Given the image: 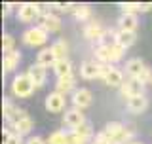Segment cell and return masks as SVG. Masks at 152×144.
<instances>
[{"instance_id": "6da1fadb", "label": "cell", "mask_w": 152, "mask_h": 144, "mask_svg": "<svg viewBox=\"0 0 152 144\" xmlns=\"http://www.w3.org/2000/svg\"><path fill=\"white\" fill-rule=\"evenodd\" d=\"M103 133L112 140V144H129V142H133L131 140V138H133V131L127 129V127H124L122 123H118V121L107 123V127L103 129Z\"/></svg>"}, {"instance_id": "7a4b0ae2", "label": "cell", "mask_w": 152, "mask_h": 144, "mask_svg": "<svg viewBox=\"0 0 152 144\" xmlns=\"http://www.w3.org/2000/svg\"><path fill=\"white\" fill-rule=\"evenodd\" d=\"M34 89H36V84L31 80V76H28L27 72L25 74H17L12 81V93L19 99L31 97V95L34 93Z\"/></svg>"}, {"instance_id": "3957f363", "label": "cell", "mask_w": 152, "mask_h": 144, "mask_svg": "<svg viewBox=\"0 0 152 144\" xmlns=\"http://www.w3.org/2000/svg\"><path fill=\"white\" fill-rule=\"evenodd\" d=\"M48 34L42 27H31L23 32V44L31 46V47H38V46H44L48 44Z\"/></svg>"}, {"instance_id": "277c9868", "label": "cell", "mask_w": 152, "mask_h": 144, "mask_svg": "<svg viewBox=\"0 0 152 144\" xmlns=\"http://www.w3.org/2000/svg\"><path fill=\"white\" fill-rule=\"evenodd\" d=\"M107 34H108V31L103 27V23L95 21V19L89 21L88 25L84 27V36L88 38V40H91V42H99V44H101L104 38H107Z\"/></svg>"}, {"instance_id": "5b68a950", "label": "cell", "mask_w": 152, "mask_h": 144, "mask_svg": "<svg viewBox=\"0 0 152 144\" xmlns=\"http://www.w3.org/2000/svg\"><path fill=\"white\" fill-rule=\"evenodd\" d=\"M103 80L107 85H110V87H122L126 78H124V72L120 68H116V66L112 65H104V70H103Z\"/></svg>"}, {"instance_id": "8992f818", "label": "cell", "mask_w": 152, "mask_h": 144, "mask_svg": "<svg viewBox=\"0 0 152 144\" xmlns=\"http://www.w3.org/2000/svg\"><path fill=\"white\" fill-rule=\"evenodd\" d=\"M103 70L104 65L97 63V61H84L80 65V76L84 80H95V78H103Z\"/></svg>"}, {"instance_id": "52a82bcc", "label": "cell", "mask_w": 152, "mask_h": 144, "mask_svg": "<svg viewBox=\"0 0 152 144\" xmlns=\"http://www.w3.org/2000/svg\"><path fill=\"white\" fill-rule=\"evenodd\" d=\"M42 15L40 12V6H36V4L32 2H27V4H21L17 9V17L21 19L23 23H31V21H38Z\"/></svg>"}, {"instance_id": "ba28073f", "label": "cell", "mask_w": 152, "mask_h": 144, "mask_svg": "<svg viewBox=\"0 0 152 144\" xmlns=\"http://www.w3.org/2000/svg\"><path fill=\"white\" fill-rule=\"evenodd\" d=\"M2 106H4V118H6V121L10 123V125H15L19 119H23L25 116H28L25 110L17 108L15 104H12V103H10V99H4Z\"/></svg>"}, {"instance_id": "9c48e42d", "label": "cell", "mask_w": 152, "mask_h": 144, "mask_svg": "<svg viewBox=\"0 0 152 144\" xmlns=\"http://www.w3.org/2000/svg\"><path fill=\"white\" fill-rule=\"evenodd\" d=\"M120 89H122V95L129 100L131 97L142 95V91H145V84H142L141 80H137V78H127Z\"/></svg>"}, {"instance_id": "30bf717a", "label": "cell", "mask_w": 152, "mask_h": 144, "mask_svg": "<svg viewBox=\"0 0 152 144\" xmlns=\"http://www.w3.org/2000/svg\"><path fill=\"white\" fill-rule=\"evenodd\" d=\"M65 106H66V97L63 93H59V91H51V93L46 97V110L48 112L57 114V112H61Z\"/></svg>"}, {"instance_id": "8fae6325", "label": "cell", "mask_w": 152, "mask_h": 144, "mask_svg": "<svg viewBox=\"0 0 152 144\" xmlns=\"http://www.w3.org/2000/svg\"><path fill=\"white\" fill-rule=\"evenodd\" d=\"M38 27H42L46 32H59L61 31V17L46 12V13L40 15V19H38Z\"/></svg>"}, {"instance_id": "7c38bea8", "label": "cell", "mask_w": 152, "mask_h": 144, "mask_svg": "<svg viewBox=\"0 0 152 144\" xmlns=\"http://www.w3.org/2000/svg\"><path fill=\"white\" fill-rule=\"evenodd\" d=\"M91 103H93V93L89 91L88 87H78L72 93V104H74V108H88V106H91Z\"/></svg>"}, {"instance_id": "4fadbf2b", "label": "cell", "mask_w": 152, "mask_h": 144, "mask_svg": "<svg viewBox=\"0 0 152 144\" xmlns=\"http://www.w3.org/2000/svg\"><path fill=\"white\" fill-rule=\"evenodd\" d=\"M63 123L66 127H70V131L76 127H80L82 123H86V118H84V112L80 108H69L65 112V118H63Z\"/></svg>"}, {"instance_id": "5bb4252c", "label": "cell", "mask_w": 152, "mask_h": 144, "mask_svg": "<svg viewBox=\"0 0 152 144\" xmlns=\"http://www.w3.org/2000/svg\"><path fill=\"white\" fill-rule=\"evenodd\" d=\"M27 74L31 76V80L36 84V87H40V85H44V81H46L48 68H46V66H42V65H38V63H32L31 66H28Z\"/></svg>"}, {"instance_id": "9a60e30c", "label": "cell", "mask_w": 152, "mask_h": 144, "mask_svg": "<svg viewBox=\"0 0 152 144\" xmlns=\"http://www.w3.org/2000/svg\"><path fill=\"white\" fill-rule=\"evenodd\" d=\"M145 68H146L145 61L139 59V57H133V59H129L126 63V74L129 76V78H139Z\"/></svg>"}, {"instance_id": "2e32d148", "label": "cell", "mask_w": 152, "mask_h": 144, "mask_svg": "<svg viewBox=\"0 0 152 144\" xmlns=\"http://www.w3.org/2000/svg\"><path fill=\"white\" fill-rule=\"evenodd\" d=\"M137 15H131V13H122L120 19H118V31H127V32H135L137 31Z\"/></svg>"}, {"instance_id": "e0dca14e", "label": "cell", "mask_w": 152, "mask_h": 144, "mask_svg": "<svg viewBox=\"0 0 152 144\" xmlns=\"http://www.w3.org/2000/svg\"><path fill=\"white\" fill-rule=\"evenodd\" d=\"M74 87H76L74 74L63 76V78H57V81H55V91H59V93H70V91H76Z\"/></svg>"}, {"instance_id": "ac0fdd59", "label": "cell", "mask_w": 152, "mask_h": 144, "mask_svg": "<svg viewBox=\"0 0 152 144\" xmlns=\"http://www.w3.org/2000/svg\"><path fill=\"white\" fill-rule=\"evenodd\" d=\"M36 63L38 65H42V66H53L57 63V57L53 53V49H51V46L50 47H44V49H40L38 51V57H36Z\"/></svg>"}, {"instance_id": "d6986e66", "label": "cell", "mask_w": 152, "mask_h": 144, "mask_svg": "<svg viewBox=\"0 0 152 144\" xmlns=\"http://www.w3.org/2000/svg\"><path fill=\"white\" fill-rule=\"evenodd\" d=\"M137 40V34L135 32H127V31H116V36H114V42L118 46H122L124 49H127L129 46L135 44Z\"/></svg>"}, {"instance_id": "ffe728a7", "label": "cell", "mask_w": 152, "mask_h": 144, "mask_svg": "<svg viewBox=\"0 0 152 144\" xmlns=\"http://www.w3.org/2000/svg\"><path fill=\"white\" fill-rule=\"evenodd\" d=\"M146 106H148V99L145 95H137V97H131L127 100V108L133 114H141L142 110H146Z\"/></svg>"}, {"instance_id": "44dd1931", "label": "cell", "mask_w": 152, "mask_h": 144, "mask_svg": "<svg viewBox=\"0 0 152 144\" xmlns=\"http://www.w3.org/2000/svg\"><path fill=\"white\" fill-rule=\"evenodd\" d=\"M95 61L101 65H107V63H112V57H110V44H99L95 47Z\"/></svg>"}, {"instance_id": "7402d4cb", "label": "cell", "mask_w": 152, "mask_h": 144, "mask_svg": "<svg viewBox=\"0 0 152 144\" xmlns=\"http://www.w3.org/2000/svg\"><path fill=\"white\" fill-rule=\"evenodd\" d=\"M19 61H21V53H19L17 49L15 51H10V53H4V59H2V68H4V72L13 70L19 65Z\"/></svg>"}, {"instance_id": "603a6c76", "label": "cell", "mask_w": 152, "mask_h": 144, "mask_svg": "<svg viewBox=\"0 0 152 144\" xmlns=\"http://www.w3.org/2000/svg\"><path fill=\"white\" fill-rule=\"evenodd\" d=\"M32 125H34V121H32V118L31 116H25L23 119H19V121L15 123V125H12V129L17 133V135H27V133H31L32 131Z\"/></svg>"}, {"instance_id": "cb8c5ba5", "label": "cell", "mask_w": 152, "mask_h": 144, "mask_svg": "<svg viewBox=\"0 0 152 144\" xmlns=\"http://www.w3.org/2000/svg\"><path fill=\"white\" fill-rule=\"evenodd\" d=\"M53 70L57 74V78H63V76H70L72 74V63L69 59H61L53 65Z\"/></svg>"}, {"instance_id": "d4e9b609", "label": "cell", "mask_w": 152, "mask_h": 144, "mask_svg": "<svg viewBox=\"0 0 152 144\" xmlns=\"http://www.w3.org/2000/svg\"><path fill=\"white\" fill-rule=\"evenodd\" d=\"M48 144H70V135L66 131H63V129H57V131H53L50 137H48Z\"/></svg>"}, {"instance_id": "484cf974", "label": "cell", "mask_w": 152, "mask_h": 144, "mask_svg": "<svg viewBox=\"0 0 152 144\" xmlns=\"http://www.w3.org/2000/svg\"><path fill=\"white\" fill-rule=\"evenodd\" d=\"M72 15H74L76 21H88L93 15V9L89 6H86V4H82V6H72Z\"/></svg>"}, {"instance_id": "4316f807", "label": "cell", "mask_w": 152, "mask_h": 144, "mask_svg": "<svg viewBox=\"0 0 152 144\" xmlns=\"http://www.w3.org/2000/svg\"><path fill=\"white\" fill-rule=\"evenodd\" d=\"M51 49H53L57 61L66 59V53H69V44H66L65 40H57V42H53V44H51Z\"/></svg>"}, {"instance_id": "83f0119b", "label": "cell", "mask_w": 152, "mask_h": 144, "mask_svg": "<svg viewBox=\"0 0 152 144\" xmlns=\"http://www.w3.org/2000/svg\"><path fill=\"white\" fill-rule=\"evenodd\" d=\"M2 137H4L2 144H23L21 135H17V133H15V131H12L10 127L2 129Z\"/></svg>"}, {"instance_id": "f1b7e54d", "label": "cell", "mask_w": 152, "mask_h": 144, "mask_svg": "<svg viewBox=\"0 0 152 144\" xmlns=\"http://www.w3.org/2000/svg\"><path fill=\"white\" fill-rule=\"evenodd\" d=\"M152 6L148 4H122V13H131V15H137L139 12H148Z\"/></svg>"}, {"instance_id": "f546056e", "label": "cell", "mask_w": 152, "mask_h": 144, "mask_svg": "<svg viewBox=\"0 0 152 144\" xmlns=\"http://www.w3.org/2000/svg\"><path fill=\"white\" fill-rule=\"evenodd\" d=\"M103 44V42H101ZM104 44H110V57H112V63H116V61H120L122 57H124V47L122 46H118L116 42H104Z\"/></svg>"}, {"instance_id": "4dcf8cb0", "label": "cell", "mask_w": 152, "mask_h": 144, "mask_svg": "<svg viewBox=\"0 0 152 144\" xmlns=\"http://www.w3.org/2000/svg\"><path fill=\"white\" fill-rule=\"evenodd\" d=\"M72 133H76V135H80V137H84V138H91V135H93V129H91V125H89L88 121L86 123H82L80 127H76V129H72Z\"/></svg>"}, {"instance_id": "1f68e13d", "label": "cell", "mask_w": 152, "mask_h": 144, "mask_svg": "<svg viewBox=\"0 0 152 144\" xmlns=\"http://www.w3.org/2000/svg\"><path fill=\"white\" fill-rule=\"evenodd\" d=\"M2 49H4V53L15 51V40H13V36H10V34L2 36Z\"/></svg>"}, {"instance_id": "d6a6232c", "label": "cell", "mask_w": 152, "mask_h": 144, "mask_svg": "<svg viewBox=\"0 0 152 144\" xmlns=\"http://www.w3.org/2000/svg\"><path fill=\"white\" fill-rule=\"evenodd\" d=\"M91 144H112V140L101 131V133H97V135H95V138L91 140Z\"/></svg>"}, {"instance_id": "836d02e7", "label": "cell", "mask_w": 152, "mask_h": 144, "mask_svg": "<svg viewBox=\"0 0 152 144\" xmlns=\"http://www.w3.org/2000/svg\"><path fill=\"white\" fill-rule=\"evenodd\" d=\"M137 80H141L142 84H150V80H152V70L148 68V66H146V68L142 70V74H141V76H139Z\"/></svg>"}, {"instance_id": "e575fe53", "label": "cell", "mask_w": 152, "mask_h": 144, "mask_svg": "<svg viewBox=\"0 0 152 144\" xmlns=\"http://www.w3.org/2000/svg\"><path fill=\"white\" fill-rule=\"evenodd\" d=\"M25 144H48V142L42 137H31V138H27Z\"/></svg>"}, {"instance_id": "d590c367", "label": "cell", "mask_w": 152, "mask_h": 144, "mask_svg": "<svg viewBox=\"0 0 152 144\" xmlns=\"http://www.w3.org/2000/svg\"><path fill=\"white\" fill-rule=\"evenodd\" d=\"M10 12H12V4H10V2L2 4V15H8Z\"/></svg>"}, {"instance_id": "8d00e7d4", "label": "cell", "mask_w": 152, "mask_h": 144, "mask_svg": "<svg viewBox=\"0 0 152 144\" xmlns=\"http://www.w3.org/2000/svg\"><path fill=\"white\" fill-rule=\"evenodd\" d=\"M129 144H142V142H135V140H133V142H129Z\"/></svg>"}, {"instance_id": "74e56055", "label": "cell", "mask_w": 152, "mask_h": 144, "mask_svg": "<svg viewBox=\"0 0 152 144\" xmlns=\"http://www.w3.org/2000/svg\"><path fill=\"white\" fill-rule=\"evenodd\" d=\"M150 85H152V80H150Z\"/></svg>"}]
</instances>
